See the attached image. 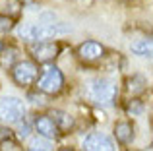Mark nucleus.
Returning a JSON list of instances; mask_svg holds the SVG:
<instances>
[{"label":"nucleus","mask_w":153,"mask_h":151,"mask_svg":"<svg viewBox=\"0 0 153 151\" xmlns=\"http://www.w3.org/2000/svg\"><path fill=\"white\" fill-rule=\"evenodd\" d=\"M49 116L56 124L58 132H70V130L74 128V118H72L68 113H64V110H52Z\"/></svg>","instance_id":"obj_11"},{"label":"nucleus","mask_w":153,"mask_h":151,"mask_svg":"<svg viewBox=\"0 0 153 151\" xmlns=\"http://www.w3.org/2000/svg\"><path fill=\"white\" fill-rule=\"evenodd\" d=\"M114 138L118 144L122 145H128L134 141V126H132V122L128 120H120L114 124Z\"/></svg>","instance_id":"obj_10"},{"label":"nucleus","mask_w":153,"mask_h":151,"mask_svg":"<svg viewBox=\"0 0 153 151\" xmlns=\"http://www.w3.org/2000/svg\"><path fill=\"white\" fill-rule=\"evenodd\" d=\"M12 29H14V19L6 18V16H0V33H8Z\"/></svg>","instance_id":"obj_19"},{"label":"nucleus","mask_w":153,"mask_h":151,"mask_svg":"<svg viewBox=\"0 0 153 151\" xmlns=\"http://www.w3.org/2000/svg\"><path fill=\"white\" fill-rule=\"evenodd\" d=\"M37 91L45 95H58L64 89V74L58 66H47L35 81Z\"/></svg>","instance_id":"obj_3"},{"label":"nucleus","mask_w":153,"mask_h":151,"mask_svg":"<svg viewBox=\"0 0 153 151\" xmlns=\"http://www.w3.org/2000/svg\"><path fill=\"white\" fill-rule=\"evenodd\" d=\"M22 8H23L22 0H0V16L14 19L22 12Z\"/></svg>","instance_id":"obj_13"},{"label":"nucleus","mask_w":153,"mask_h":151,"mask_svg":"<svg viewBox=\"0 0 153 151\" xmlns=\"http://www.w3.org/2000/svg\"><path fill=\"white\" fill-rule=\"evenodd\" d=\"M151 39H140V41L132 43V53L136 56H142V58H151Z\"/></svg>","instance_id":"obj_14"},{"label":"nucleus","mask_w":153,"mask_h":151,"mask_svg":"<svg viewBox=\"0 0 153 151\" xmlns=\"http://www.w3.org/2000/svg\"><path fill=\"white\" fill-rule=\"evenodd\" d=\"M147 89V79L142 74H134L132 78L126 79V91L128 95H140Z\"/></svg>","instance_id":"obj_12"},{"label":"nucleus","mask_w":153,"mask_h":151,"mask_svg":"<svg viewBox=\"0 0 153 151\" xmlns=\"http://www.w3.org/2000/svg\"><path fill=\"white\" fill-rule=\"evenodd\" d=\"M12 78L19 87L35 85V81L39 78V68L33 60H19L12 66Z\"/></svg>","instance_id":"obj_5"},{"label":"nucleus","mask_w":153,"mask_h":151,"mask_svg":"<svg viewBox=\"0 0 153 151\" xmlns=\"http://www.w3.org/2000/svg\"><path fill=\"white\" fill-rule=\"evenodd\" d=\"M33 128L35 132H37L39 138H43V140H56V138L60 136L58 128H56V124L52 122V118L49 114H37L33 120Z\"/></svg>","instance_id":"obj_8"},{"label":"nucleus","mask_w":153,"mask_h":151,"mask_svg":"<svg viewBox=\"0 0 153 151\" xmlns=\"http://www.w3.org/2000/svg\"><path fill=\"white\" fill-rule=\"evenodd\" d=\"M25 116V105L18 97H0V122L18 124Z\"/></svg>","instance_id":"obj_4"},{"label":"nucleus","mask_w":153,"mask_h":151,"mask_svg":"<svg viewBox=\"0 0 153 151\" xmlns=\"http://www.w3.org/2000/svg\"><path fill=\"white\" fill-rule=\"evenodd\" d=\"M60 49L62 47H60L58 41H41V43H33L29 47V53L37 62L49 64L60 54Z\"/></svg>","instance_id":"obj_6"},{"label":"nucleus","mask_w":153,"mask_h":151,"mask_svg":"<svg viewBox=\"0 0 153 151\" xmlns=\"http://www.w3.org/2000/svg\"><path fill=\"white\" fill-rule=\"evenodd\" d=\"M143 110H146V105H143L142 99H130V101H126V113L128 114L138 116V114H142Z\"/></svg>","instance_id":"obj_17"},{"label":"nucleus","mask_w":153,"mask_h":151,"mask_svg":"<svg viewBox=\"0 0 153 151\" xmlns=\"http://www.w3.org/2000/svg\"><path fill=\"white\" fill-rule=\"evenodd\" d=\"M27 151H52V145L49 140H43V138H33L27 145Z\"/></svg>","instance_id":"obj_16"},{"label":"nucleus","mask_w":153,"mask_h":151,"mask_svg":"<svg viewBox=\"0 0 153 151\" xmlns=\"http://www.w3.org/2000/svg\"><path fill=\"white\" fill-rule=\"evenodd\" d=\"M6 140H14V132L10 128H0V141H6Z\"/></svg>","instance_id":"obj_20"},{"label":"nucleus","mask_w":153,"mask_h":151,"mask_svg":"<svg viewBox=\"0 0 153 151\" xmlns=\"http://www.w3.org/2000/svg\"><path fill=\"white\" fill-rule=\"evenodd\" d=\"M16 58H18V50L14 47H4V50L0 53V66L2 68H12L16 64Z\"/></svg>","instance_id":"obj_15"},{"label":"nucleus","mask_w":153,"mask_h":151,"mask_svg":"<svg viewBox=\"0 0 153 151\" xmlns=\"http://www.w3.org/2000/svg\"><path fill=\"white\" fill-rule=\"evenodd\" d=\"M19 138H27L29 136V124H19Z\"/></svg>","instance_id":"obj_21"},{"label":"nucleus","mask_w":153,"mask_h":151,"mask_svg":"<svg viewBox=\"0 0 153 151\" xmlns=\"http://www.w3.org/2000/svg\"><path fill=\"white\" fill-rule=\"evenodd\" d=\"M0 151H23V147L16 140H6L0 141Z\"/></svg>","instance_id":"obj_18"},{"label":"nucleus","mask_w":153,"mask_h":151,"mask_svg":"<svg viewBox=\"0 0 153 151\" xmlns=\"http://www.w3.org/2000/svg\"><path fill=\"white\" fill-rule=\"evenodd\" d=\"M72 31L70 23L64 21H39V23H22L18 27V35L22 39L33 43H41V41H49L52 37L58 35H66Z\"/></svg>","instance_id":"obj_1"},{"label":"nucleus","mask_w":153,"mask_h":151,"mask_svg":"<svg viewBox=\"0 0 153 151\" xmlns=\"http://www.w3.org/2000/svg\"><path fill=\"white\" fill-rule=\"evenodd\" d=\"M58 151H74V149H72V147H60Z\"/></svg>","instance_id":"obj_22"},{"label":"nucleus","mask_w":153,"mask_h":151,"mask_svg":"<svg viewBox=\"0 0 153 151\" xmlns=\"http://www.w3.org/2000/svg\"><path fill=\"white\" fill-rule=\"evenodd\" d=\"M78 56L83 62H95L105 56V47L97 41H85L78 47Z\"/></svg>","instance_id":"obj_9"},{"label":"nucleus","mask_w":153,"mask_h":151,"mask_svg":"<svg viewBox=\"0 0 153 151\" xmlns=\"http://www.w3.org/2000/svg\"><path fill=\"white\" fill-rule=\"evenodd\" d=\"M87 95L95 105L112 107L116 103V97H118V85L111 78H97L89 83Z\"/></svg>","instance_id":"obj_2"},{"label":"nucleus","mask_w":153,"mask_h":151,"mask_svg":"<svg viewBox=\"0 0 153 151\" xmlns=\"http://www.w3.org/2000/svg\"><path fill=\"white\" fill-rule=\"evenodd\" d=\"M2 50H4V43L0 41V53H2Z\"/></svg>","instance_id":"obj_23"},{"label":"nucleus","mask_w":153,"mask_h":151,"mask_svg":"<svg viewBox=\"0 0 153 151\" xmlns=\"http://www.w3.org/2000/svg\"><path fill=\"white\" fill-rule=\"evenodd\" d=\"M83 151H114L112 140L103 132H91L83 138Z\"/></svg>","instance_id":"obj_7"}]
</instances>
